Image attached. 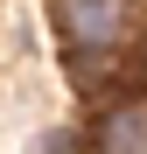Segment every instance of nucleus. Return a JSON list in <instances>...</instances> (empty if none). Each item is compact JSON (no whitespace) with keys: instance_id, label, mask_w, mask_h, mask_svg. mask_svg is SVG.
<instances>
[{"instance_id":"f257e3e1","label":"nucleus","mask_w":147,"mask_h":154,"mask_svg":"<svg viewBox=\"0 0 147 154\" xmlns=\"http://www.w3.org/2000/svg\"><path fill=\"white\" fill-rule=\"evenodd\" d=\"M49 14L56 35L70 42V63H105L140 28V0H49Z\"/></svg>"},{"instance_id":"f03ea898","label":"nucleus","mask_w":147,"mask_h":154,"mask_svg":"<svg viewBox=\"0 0 147 154\" xmlns=\"http://www.w3.org/2000/svg\"><path fill=\"white\" fill-rule=\"evenodd\" d=\"M84 140H91V154H147V91L105 98Z\"/></svg>"},{"instance_id":"7ed1b4c3","label":"nucleus","mask_w":147,"mask_h":154,"mask_svg":"<svg viewBox=\"0 0 147 154\" xmlns=\"http://www.w3.org/2000/svg\"><path fill=\"white\" fill-rule=\"evenodd\" d=\"M140 70H147V49H140Z\"/></svg>"}]
</instances>
